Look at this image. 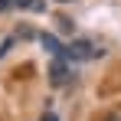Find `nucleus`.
Listing matches in <instances>:
<instances>
[{"instance_id":"obj_5","label":"nucleus","mask_w":121,"mask_h":121,"mask_svg":"<svg viewBox=\"0 0 121 121\" xmlns=\"http://www.w3.org/2000/svg\"><path fill=\"white\" fill-rule=\"evenodd\" d=\"M13 39H17V36H7V39L0 43V59H3V56L10 52V46H13Z\"/></svg>"},{"instance_id":"obj_6","label":"nucleus","mask_w":121,"mask_h":121,"mask_svg":"<svg viewBox=\"0 0 121 121\" xmlns=\"http://www.w3.org/2000/svg\"><path fill=\"white\" fill-rule=\"evenodd\" d=\"M39 121H59V115H56L52 108H46V111H43V118H39Z\"/></svg>"},{"instance_id":"obj_7","label":"nucleus","mask_w":121,"mask_h":121,"mask_svg":"<svg viewBox=\"0 0 121 121\" xmlns=\"http://www.w3.org/2000/svg\"><path fill=\"white\" fill-rule=\"evenodd\" d=\"M59 30L62 33H72V20H59Z\"/></svg>"},{"instance_id":"obj_2","label":"nucleus","mask_w":121,"mask_h":121,"mask_svg":"<svg viewBox=\"0 0 121 121\" xmlns=\"http://www.w3.org/2000/svg\"><path fill=\"white\" fill-rule=\"evenodd\" d=\"M49 82H52L56 88L69 85V82H72V62L69 59H52V65H49Z\"/></svg>"},{"instance_id":"obj_1","label":"nucleus","mask_w":121,"mask_h":121,"mask_svg":"<svg viewBox=\"0 0 121 121\" xmlns=\"http://www.w3.org/2000/svg\"><path fill=\"white\" fill-rule=\"evenodd\" d=\"M95 56H105V49H95L88 39H72L69 46H65V56H62V59H69V62H85V59H95Z\"/></svg>"},{"instance_id":"obj_10","label":"nucleus","mask_w":121,"mask_h":121,"mask_svg":"<svg viewBox=\"0 0 121 121\" xmlns=\"http://www.w3.org/2000/svg\"><path fill=\"white\" fill-rule=\"evenodd\" d=\"M56 3H69V0H56Z\"/></svg>"},{"instance_id":"obj_9","label":"nucleus","mask_w":121,"mask_h":121,"mask_svg":"<svg viewBox=\"0 0 121 121\" xmlns=\"http://www.w3.org/2000/svg\"><path fill=\"white\" fill-rule=\"evenodd\" d=\"M105 121H121V115H108V118H105Z\"/></svg>"},{"instance_id":"obj_3","label":"nucleus","mask_w":121,"mask_h":121,"mask_svg":"<svg viewBox=\"0 0 121 121\" xmlns=\"http://www.w3.org/2000/svg\"><path fill=\"white\" fill-rule=\"evenodd\" d=\"M39 43H43V49H46L52 59H62V56H65V46H62V43L56 39L52 33H43V36H39Z\"/></svg>"},{"instance_id":"obj_8","label":"nucleus","mask_w":121,"mask_h":121,"mask_svg":"<svg viewBox=\"0 0 121 121\" xmlns=\"http://www.w3.org/2000/svg\"><path fill=\"white\" fill-rule=\"evenodd\" d=\"M10 7H13V0H0V13H3V10H10Z\"/></svg>"},{"instance_id":"obj_4","label":"nucleus","mask_w":121,"mask_h":121,"mask_svg":"<svg viewBox=\"0 0 121 121\" xmlns=\"http://www.w3.org/2000/svg\"><path fill=\"white\" fill-rule=\"evenodd\" d=\"M13 7H20V10H36V13H43V10H46V0H13Z\"/></svg>"}]
</instances>
